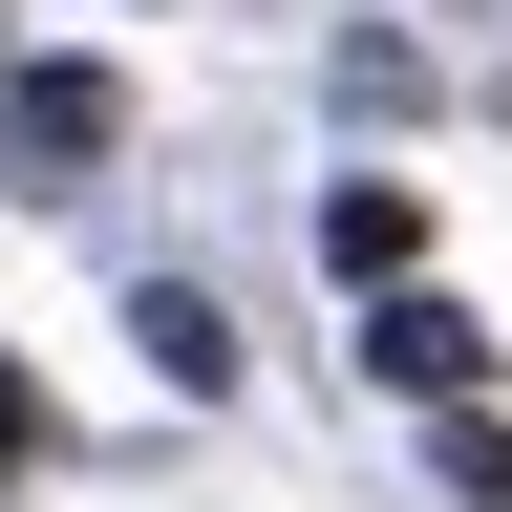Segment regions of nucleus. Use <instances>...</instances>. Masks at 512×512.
Here are the masks:
<instances>
[{"label": "nucleus", "mask_w": 512, "mask_h": 512, "mask_svg": "<svg viewBox=\"0 0 512 512\" xmlns=\"http://www.w3.org/2000/svg\"><path fill=\"white\" fill-rule=\"evenodd\" d=\"M363 363L406 384V406H470V384H491V320L427 299V278H363Z\"/></svg>", "instance_id": "1"}, {"label": "nucleus", "mask_w": 512, "mask_h": 512, "mask_svg": "<svg viewBox=\"0 0 512 512\" xmlns=\"http://www.w3.org/2000/svg\"><path fill=\"white\" fill-rule=\"evenodd\" d=\"M128 128V86L107 64H22V86H0V171H43V192H86V150Z\"/></svg>", "instance_id": "2"}, {"label": "nucleus", "mask_w": 512, "mask_h": 512, "mask_svg": "<svg viewBox=\"0 0 512 512\" xmlns=\"http://www.w3.org/2000/svg\"><path fill=\"white\" fill-rule=\"evenodd\" d=\"M320 256H342V299H363V278H427V192H384V171L320 192Z\"/></svg>", "instance_id": "3"}, {"label": "nucleus", "mask_w": 512, "mask_h": 512, "mask_svg": "<svg viewBox=\"0 0 512 512\" xmlns=\"http://www.w3.org/2000/svg\"><path fill=\"white\" fill-rule=\"evenodd\" d=\"M150 363L192 384V406H214V384H235V320H214V299H192V278H150Z\"/></svg>", "instance_id": "4"}, {"label": "nucleus", "mask_w": 512, "mask_h": 512, "mask_svg": "<svg viewBox=\"0 0 512 512\" xmlns=\"http://www.w3.org/2000/svg\"><path fill=\"white\" fill-rule=\"evenodd\" d=\"M448 491H470V512H512V427H491V406H448Z\"/></svg>", "instance_id": "5"}, {"label": "nucleus", "mask_w": 512, "mask_h": 512, "mask_svg": "<svg viewBox=\"0 0 512 512\" xmlns=\"http://www.w3.org/2000/svg\"><path fill=\"white\" fill-rule=\"evenodd\" d=\"M0 470H43V384L22 363H0Z\"/></svg>", "instance_id": "6"}]
</instances>
